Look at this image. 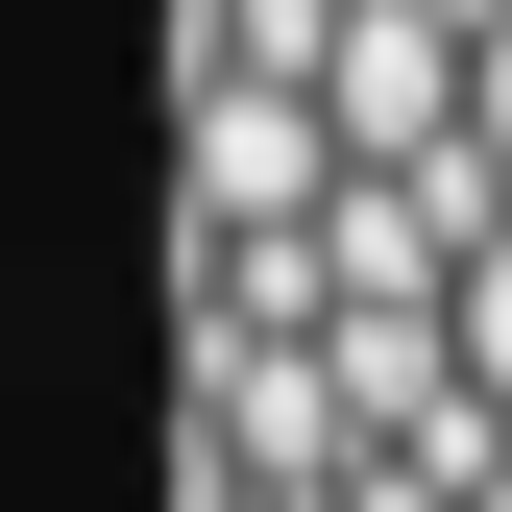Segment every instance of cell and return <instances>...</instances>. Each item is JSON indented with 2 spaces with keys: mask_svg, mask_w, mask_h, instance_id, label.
I'll return each instance as SVG.
<instances>
[{
  "mask_svg": "<svg viewBox=\"0 0 512 512\" xmlns=\"http://www.w3.org/2000/svg\"><path fill=\"white\" fill-rule=\"evenodd\" d=\"M464 98H488V49H464V25H415V0H366V25L317 49V122H342V171H439V147H464Z\"/></svg>",
  "mask_w": 512,
  "mask_h": 512,
  "instance_id": "obj_2",
  "label": "cell"
},
{
  "mask_svg": "<svg viewBox=\"0 0 512 512\" xmlns=\"http://www.w3.org/2000/svg\"><path fill=\"white\" fill-rule=\"evenodd\" d=\"M415 25H464V49H488V25H512V0H415Z\"/></svg>",
  "mask_w": 512,
  "mask_h": 512,
  "instance_id": "obj_5",
  "label": "cell"
},
{
  "mask_svg": "<svg viewBox=\"0 0 512 512\" xmlns=\"http://www.w3.org/2000/svg\"><path fill=\"white\" fill-rule=\"evenodd\" d=\"M464 391L512 415V244H488V269H464Z\"/></svg>",
  "mask_w": 512,
  "mask_h": 512,
  "instance_id": "obj_3",
  "label": "cell"
},
{
  "mask_svg": "<svg viewBox=\"0 0 512 512\" xmlns=\"http://www.w3.org/2000/svg\"><path fill=\"white\" fill-rule=\"evenodd\" d=\"M366 171L342 122H317V74H196V269H269V244H317Z\"/></svg>",
  "mask_w": 512,
  "mask_h": 512,
  "instance_id": "obj_1",
  "label": "cell"
},
{
  "mask_svg": "<svg viewBox=\"0 0 512 512\" xmlns=\"http://www.w3.org/2000/svg\"><path fill=\"white\" fill-rule=\"evenodd\" d=\"M464 147H488V171H512V25H488V98H464Z\"/></svg>",
  "mask_w": 512,
  "mask_h": 512,
  "instance_id": "obj_4",
  "label": "cell"
},
{
  "mask_svg": "<svg viewBox=\"0 0 512 512\" xmlns=\"http://www.w3.org/2000/svg\"><path fill=\"white\" fill-rule=\"evenodd\" d=\"M464 512H512V464H488V488H464Z\"/></svg>",
  "mask_w": 512,
  "mask_h": 512,
  "instance_id": "obj_6",
  "label": "cell"
},
{
  "mask_svg": "<svg viewBox=\"0 0 512 512\" xmlns=\"http://www.w3.org/2000/svg\"><path fill=\"white\" fill-rule=\"evenodd\" d=\"M196 512H244V488H196Z\"/></svg>",
  "mask_w": 512,
  "mask_h": 512,
  "instance_id": "obj_7",
  "label": "cell"
}]
</instances>
